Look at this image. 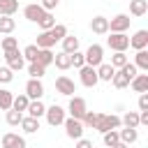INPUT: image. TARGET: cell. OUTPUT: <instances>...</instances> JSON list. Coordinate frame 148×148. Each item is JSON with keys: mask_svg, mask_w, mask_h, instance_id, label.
I'll return each mask as SVG.
<instances>
[{"mask_svg": "<svg viewBox=\"0 0 148 148\" xmlns=\"http://www.w3.org/2000/svg\"><path fill=\"white\" fill-rule=\"evenodd\" d=\"M12 99H14V95H12L9 90H5V88H0V109H2V111H7V109H12Z\"/></svg>", "mask_w": 148, "mask_h": 148, "instance_id": "obj_35", "label": "cell"}, {"mask_svg": "<svg viewBox=\"0 0 148 148\" xmlns=\"http://www.w3.org/2000/svg\"><path fill=\"white\" fill-rule=\"evenodd\" d=\"M21 53H23V58H25V60L35 62V60H37V53H39V49H37L35 44H28V46H25V49H23Z\"/></svg>", "mask_w": 148, "mask_h": 148, "instance_id": "obj_37", "label": "cell"}, {"mask_svg": "<svg viewBox=\"0 0 148 148\" xmlns=\"http://www.w3.org/2000/svg\"><path fill=\"white\" fill-rule=\"evenodd\" d=\"M44 116H46V123H49L51 127H58V125H62V123H65V109H62V106H58V104L49 106V109L44 111Z\"/></svg>", "mask_w": 148, "mask_h": 148, "instance_id": "obj_5", "label": "cell"}, {"mask_svg": "<svg viewBox=\"0 0 148 148\" xmlns=\"http://www.w3.org/2000/svg\"><path fill=\"white\" fill-rule=\"evenodd\" d=\"M37 25H39L42 30H51V28L56 25V18H53V14H51V12H46V14H44V18H42Z\"/></svg>", "mask_w": 148, "mask_h": 148, "instance_id": "obj_39", "label": "cell"}, {"mask_svg": "<svg viewBox=\"0 0 148 148\" xmlns=\"http://www.w3.org/2000/svg\"><path fill=\"white\" fill-rule=\"evenodd\" d=\"M79 72H81V83H83L86 88H95V86L99 83V79H97V67L83 65Z\"/></svg>", "mask_w": 148, "mask_h": 148, "instance_id": "obj_8", "label": "cell"}, {"mask_svg": "<svg viewBox=\"0 0 148 148\" xmlns=\"http://www.w3.org/2000/svg\"><path fill=\"white\" fill-rule=\"evenodd\" d=\"M130 16L127 14H116L111 21H109V32H125L130 28Z\"/></svg>", "mask_w": 148, "mask_h": 148, "instance_id": "obj_10", "label": "cell"}, {"mask_svg": "<svg viewBox=\"0 0 148 148\" xmlns=\"http://www.w3.org/2000/svg\"><path fill=\"white\" fill-rule=\"evenodd\" d=\"M90 30H92L95 35H106V32H109V18H104V16H92Z\"/></svg>", "mask_w": 148, "mask_h": 148, "instance_id": "obj_15", "label": "cell"}, {"mask_svg": "<svg viewBox=\"0 0 148 148\" xmlns=\"http://www.w3.org/2000/svg\"><path fill=\"white\" fill-rule=\"evenodd\" d=\"M106 44L111 51H125L130 49V37L125 32H111V37H106Z\"/></svg>", "mask_w": 148, "mask_h": 148, "instance_id": "obj_4", "label": "cell"}, {"mask_svg": "<svg viewBox=\"0 0 148 148\" xmlns=\"http://www.w3.org/2000/svg\"><path fill=\"white\" fill-rule=\"evenodd\" d=\"M37 62L44 65V67H49V65L53 62V51H51V49H39V53H37Z\"/></svg>", "mask_w": 148, "mask_h": 148, "instance_id": "obj_32", "label": "cell"}, {"mask_svg": "<svg viewBox=\"0 0 148 148\" xmlns=\"http://www.w3.org/2000/svg\"><path fill=\"white\" fill-rule=\"evenodd\" d=\"M62 125H65V132H67L69 139H81V136H83V130H86V127H83V123H81L79 118H72V116H69V118H65Z\"/></svg>", "mask_w": 148, "mask_h": 148, "instance_id": "obj_6", "label": "cell"}, {"mask_svg": "<svg viewBox=\"0 0 148 148\" xmlns=\"http://www.w3.org/2000/svg\"><path fill=\"white\" fill-rule=\"evenodd\" d=\"M60 42H62V51H65V53H74V51H79V37H74V35H65Z\"/></svg>", "mask_w": 148, "mask_h": 148, "instance_id": "obj_21", "label": "cell"}, {"mask_svg": "<svg viewBox=\"0 0 148 148\" xmlns=\"http://www.w3.org/2000/svg\"><path fill=\"white\" fill-rule=\"evenodd\" d=\"M21 127L25 134H35L39 130V118H32V116H23L21 118Z\"/></svg>", "mask_w": 148, "mask_h": 148, "instance_id": "obj_17", "label": "cell"}, {"mask_svg": "<svg viewBox=\"0 0 148 148\" xmlns=\"http://www.w3.org/2000/svg\"><path fill=\"white\" fill-rule=\"evenodd\" d=\"M21 118H23V113H21V111H16V109H7L5 120H7L9 125H21Z\"/></svg>", "mask_w": 148, "mask_h": 148, "instance_id": "obj_36", "label": "cell"}, {"mask_svg": "<svg viewBox=\"0 0 148 148\" xmlns=\"http://www.w3.org/2000/svg\"><path fill=\"white\" fill-rule=\"evenodd\" d=\"M56 90L60 92V95H67V97H72L74 92H76V86H74V81L69 79V76H58L56 79Z\"/></svg>", "mask_w": 148, "mask_h": 148, "instance_id": "obj_11", "label": "cell"}, {"mask_svg": "<svg viewBox=\"0 0 148 148\" xmlns=\"http://www.w3.org/2000/svg\"><path fill=\"white\" fill-rule=\"evenodd\" d=\"M53 62H56V67H58V69H62V72L72 67V58H69V53H65V51L56 53V56H53Z\"/></svg>", "mask_w": 148, "mask_h": 148, "instance_id": "obj_22", "label": "cell"}, {"mask_svg": "<svg viewBox=\"0 0 148 148\" xmlns=\"http://www.w3.org/2000/svg\"><path fill=\"white\" fill-rule=\"evenodd\" d=\"M44 72H46V67H44V65H39L37 60L28 65V74H30V79H42V76H44Z\"/></svg>", "mask_w": 148, "mask_h": 148, "instance_id": "obj_34", "label": "cell"}, {"mask_svg": "<svg viewBox=\"0 0 148 148\" xmlns=\"http://www.w3.org/2000/svg\"><path fill=\"white\" fill-rule=\"evenodd\" d=\"M69 58H72V67H76V69H81V67L86 65V58H83V53H81V51L69 53Z\"/></svg>", "mask_w": 148, "mask_h": 148, "instance_id": "obj_40", "label": "cell"}, {"mask_svg": "<svg viewBox=\"0 0 148 148\" xmlns=\"http://www.w3.org/2000/svg\"><path fill=\"white\" fill-rule=\"evenodd\" d=\"M130 86H132L134 92H148V74H136L130 81Z\"/></svg>", "mask_w": 148, "mask_h": 148, "instance_id": "obj_16", "label": "cell"}, {"mask_svg": "<svg viewBox=\"0 0 148 148\" xmlns=\"http://www.w3.org/2000/svg\"><path fill=\"white\" fill-rule=\"evenodd\" d=\"M53 44H56L53 35H51L49 30H42V32H39V37H37V44H35V46H37V49H51Z\"/></svg>", "mask_w": 148, "mask_h": 148, "instance_id": "obj_20", "label": "cell"}, {"mask_svg": "<svg viewBox=\"0 0 148 148\" xmlns=\"http://www.w3.org/2000/svg\"><path fill=\"white\" fill-rule=\"evenodd\" d=\"M111 83L120 90V88H127V86H130V79L125 76V72H123V69H116V74L111 76Z\"/></svg>", "mask_w": 148, "mask_h": 148, "instance_id": "obj_27", "label": "cell"}, {"mask_svg": "<svg viewBox=\"0 0 148 148\" xmlns=\"http://www.w3.org/2000/svg\"><path fill=\"white\" fill-rule=\"evenodd\" d=\"M102 136H104V146H106V148H111L113 143H118V141H120V136H118V132H116V130H109V132H104Z\"/></svg>", "mask_w": 148, "mask_h": 148, "instance_id": "obj_38", "label": "cell"}, {"mask_svg": "<svg viewBox=\"0 0 148 148\" xmlns=\"http://www.w3.org/2000/svg\"><path fill=\"white\" fill-rule=\"evenodd\" d=\"M58 2H60V0H42L39 5H42L46 12H51V9H56V7H58Z\"/></svg>", "mask_w": 148, "mask_h": 148, "instance_id": "obj_44", "label": "cell"}, {"mask_svg": "<svg viewBox=\"0 0 148 148\" xmlns=\"http://www.w3.org/2000/svg\"><path fill=\"white\" fill-rule=\"evenodd\" d=\"M118 127H120V116H116V113H99V120L95 125V130L102 134L109 130H118Z\"/></svg>", "mask_w": 148, "mask_h": 148, "instance_id": "obj_1", "label": "cell"}, {"mask_svg": "<svg viewBox=\"0 0 148 148\" xmlns=\"http://www.w3.org/2000/svg\"><path fill=\"white\" fill-rule=\"evenodd\" d=\"M139 111H148V92H139Z\"/></svg>", "mask_w": 148, "mask_h": 148, "instance_id": "obj_43", "label": "cell"}, {"mask_svg": "<svg viewBox=\"0 0 148 148\" xmlns=\"http://www.w3.org/2000/svg\"><path fill=\"white\" fill-rule=\"evenodd\" d=\"M130 12L134 16H143L148 12V0H130Z\"/></svg>", "mask_w": 148, "mask_h": 148, "instance_id": "obj_26", "label": "cell"}, {"mask_svg": "<svg viewBox=\"0 0 148 148\" xmlns=\"http://www.w3.org/2000/svg\"><path fill=\"white\" fill-rule=\"evenodd\" d=\"M118 136H120V141H123V143H127V146H130V143H134V141L139 139V132H136V127H125V130H120V132H118Z\"/></svg>", "mask_w": 148, "mask_h": 148, "instance_id": "obj_23", "label": "cell"}, {"mask_svg": "<svg viewBox=\"0 0 148 148\" xmlns=\"http://www.w3.org/2000/svg\"><path fill=\"white\" fill-rule=\"evenodd\" d=\"M116 74V69L109 65V62H102V65H97V79L99 81H111V76Z\"/></svg>", "mask_w": 148, "mask_h": 148, "instance_id": "obj_25", "label": "cell"}, {"mask_svg": "<svg viewBox=\"0 0 148 148\" xmlns=\"http://www.w3.org/2000/svg\"><path fill=\"white\" fill-rule=\"evenodd\" d=\"M97 120H99V111H86V113H83V118H81L83 127H92V130H95Z\"/></svg>", "mask_w": 148, "mask_h": 148, "instance_id": "obj_30", "label": "cell"}, {"mask_svg": "<svg viewBox=\"0 0 148 148\" xmlns=\"http://www.w3.org/2000/svg\"><path fill=\"white\" fill-rule=\"evenodd\" d=\"M139 125H148V111H141L139 113Z\"/></svg>", "mask_w": 148, "mask_h": 148, "instance_id": "obj_46", "label": "cell"}, {"mask_svg": "<svg viewBox=\"0 0 148 148\" xmlns=\"http://www.w3.org/2000/svg\"><path fill=\"white\" fill-rule=\"evenodd\" d=\"M0 46H2V51H14V49H18V39L16 37H5Z\"/></svg>", "mask_w": 148, "mask_h": 148, "instance_id": "obj_41", "label": "cell"}, {"mask_svg": "<svg viewBox=\"0 0 148 148\" xmlns=\"http://www.w3.org/2000/svg\"><path fill=\"white\" fill-rule=\"evenodd\" d=\"M111 148H130V146H127V143H123V141H118V143H113Z\"/></svg>", "mask_w": 148, "mask_h": 148, "instance_id": "obj_47", "label": "cell"}, {"mask_svg": "<svg viewBox=\"0 0 148 148\" xmlns=\"http://www.w3.org/2000/svg\"><path fill=\"white\" fill-rule=\"evenodd\" d=\"M83 58H86V65L97 67V65H102V62H104V49H102L99 44H90V46L86 49Z\"/></svg>", "mask_w": 148, "mask_h": 148, "instance_id": "obj_2", "label": "cell"}, {"mask_svg": "<svg viewBox=\"0 0 148 148\" xmlns=\"http://www.w3.org/2000/svg\"><path fill=\"white\" fill-rule=\"evenodd\" d=\"M67 111H69V116H72V118H79V120H81V118H83V113L88 111V104H86V99H83V97H76V95H72Z\"/></svg>", "mask_w": 148, "mask_h": 148, "instance_id": "obj_7", "label": "cell"}, {"mask_svg": "<svg viewBox=\"0 0 148 148\" xmlns=\"http://www.w3.org/2000/svg\"><path fill=\"white\" fill-rule=\"evenodd\" d=\"M14 28H16V21L12 16H0V32L2 35H12Z\"/></svg>", "mask_w": 148, "mask_h": 148, "instance_id": "obj_29", "label": "cell"}, {"mask_svg": "<svg viewBox=\"0 0 148 148\" xmlns=\"http://www.w3.org/2000/svg\"><path fill=\"white\" fill-rule=\"evenodd\" d=\"M5 60H7V67H9L12 72H21V69L25 67V58H23V53H21L18 49L5 51Z\"/></svg>", "mask_w": 148, "mask_h": 148, "instance_id": "obj_3", "label": "cell"}, {"mask_svg": "<svg viewBox=\"0 0 148 148\" xmlns=\"http://www.w3.org/2000/svg\"><path fill=\"white\" fill-rule=\"evenodd\" d=\"M125 62H130V60H127V56H125V51H116V53L111 56V62H109V65H111L113 69H120Z\"/></svg>", "mask_w": 148, "mask_h": 148, "instance_id": "obj_33", "label": "cell"}, {"mask_svg": "<svg viewBox=\"0 0 148 148\" xmlns=\"http://www.w3.org/2000/svg\"><path fill=\"white\" fill-rule=\"evenodd\" d=\"M28 104H30V97H28L25 92H23V95H16V97L12 99V109H16V111H21V113L28 109Z\"/></svg>", "mask_w": 148, "mask_h": 148, "instance_id": "obj_28", "label": "cell"}, {"mask_svg": "<svg viewBox=\"0 0 148 148\" xmlns=\"http://www.w3.org/2000/svg\"><path fill=\"white\" fill-rule=\"evenodd\" d=\"M120 125H125V127H139V113L136 111H127L120 118Z\"/></svg>", "mask_w": 148, "mask_h": 148, "instance_id": "obj_31", "label": "cell"}, {"mask_svg": "<svg viewBox=\"0 0 148 148\" xmlns=\"http://www.w3.org/2000/svg\"><path fill=\"white\" fill-rule=\"evenodd\" d=\"M0 148H2V146H0Z\"/></svg>", "mask_w": 148, "mask_h": 148, "instance_id": "obj_48", "label": "cell"}, {"mask_svg": "<svg viewBox=\"0 0 148 148\" xmlns=\"http://www.w3.org/2000/svg\"><path fill=\"white\" fill-rule=\"evenodd\" d=\"M2 148H25V139L14 132H7L2 134Z\"/></svg>", "mask_w": 148, "mask_h": 148, "instance_id": "obj_13", "label": "cell"}, {"mask_svg": "<svg viewBox=\"0 0 148 148\" xmlns=\"http://www.w3.org/2000/svg\"><path fill=\"white\" fill-rule=\"evenodd\" d=\"M44 14H46V9L42 7V5H25L23 7V16L28 18V21H32V23H39L42 18H44Z\"/></svg>", "mask_w": 148, "mask_h": 148, "instance_id": "obj_9", "label": "cell"}, {"mask_svg": "<svg viewBox=\"0 0 148 148\" xmlns=\"http://www.w3.org/2000/svg\"><path fill=\"white\" fill-rule=\"evenodd\" d=\"M28 116H32V118H42L44 116V111H46V106L42 104V99H30V104H28Z\"/></svg>", "mask_w": 148, "mask_h": 148, "instance_id": "obj_19", "label": "cell"}, {"mask_svg": "<svg viewBox=\"0 0 148 148\" xmlns=\"http://www.w3.org/2000/svg\"><path fill=\"white\" fill-rule=\"evenodd\" d=\"M18 12V0H0V16H14Z\"/></svg>", "mask_w": 148, "mask_h": 148, "instance_id": "obj_18", "label": "cell"}, {"mask_svg": "<svg viewBox=\"0 0 148 148\" xmlns=\"http://www.w3.org/2000/svg\"><path fill=\"white\" fill-rule=\"evenodd\" d=\"M76 148H92V141H88V139H76Z\"/></svg>", "mask_w": 148, "mask_h": 148, "instance_id": "obj_45", "label": "cell"}, {"mask_svg": "<svg viewBox=\"0 0 148 148\" xmlns=\"http://www.w3.org/2000/svg\"><path fill=\"white\" fill-rule=\"evenodd\" d=\"M130 46L132 49H146L148 46V30H136L132 37H130Z\"/></svg>", "mask_w": 148, "mask_h": 148, "instance_id": "obj_14", "label": "cell"}, {"mask_svg": "<svg viewBox=\"0 0 148 148\" xmlns=\"http://www.w3.org/2000/svg\"><path fill=\"white\" fill-rule=\"evenodd\" d=\"M134 67L148 72V51H146V49H139V51H136V56H134Z\"/></svg>", "mask_w": 148, "mask_h": 148, "instance_id": "obj_24", "label": "cell"}, {"mask_svg": "<svg viewBox=\"0 0 148 148\" xmlns=\"http://www.w3.org/2000/svg\"><path fill=\"white\" fill-rule=\"evenodd\" d=\"M25 95H28L30 99H42V95H44L42 81H39V79H30V81L25 83Z\"/></svg>", "mask_w": 148, "mask_h": 148, "instance_id": "obj_12", "label": "cell"}, {"mask_svg": "<svg viewBox=\"0 0 148 148\" xmlns=\"http://www.w3.org/2000/svg\"><path fill=\"white\" fill-rule=\"evenodd\" d=\"M14 79V72L9 67H0V83H9Z\"/></svg>", "mask_w": 148, "mask_h": 148, "instance_id": "obj_42", "label": "cell"}]
</instances>
